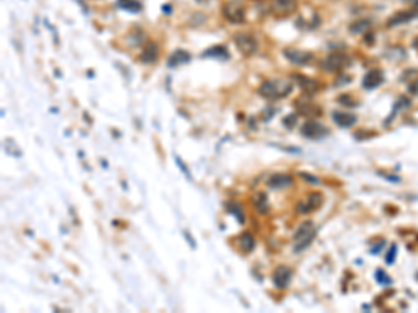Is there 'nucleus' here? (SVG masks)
Here are the masks:
<instances>
[{
    "label": "nucleus",
    "mask_w": 418,
    "mask_h": 313,
    "mask_svg": "<svg viewBox=\"0 0 418 313\" xmlns=\"http://www.w3.org/2000/svg\"><path fill=\"white\" fill-rule=\"evenodd\" d=\"M234 43L237 49L247 57L252 56L258 49V43L255 41V38L247 32H239L237 35H234Z\"/></svg>",
    "instance_id": "nucleus-4"
},
{
    "label": "nucleus",
    "mask_w": 418,
    "mask_h": 313,
    "mask_svg": "<svg viewBox=\"0 0 418 313\" xmlns=\"http://www.w3.org/2000/svg\"><path fill=\"white\" fill-rule=\"evenodd\" d=\"M394 252H396V248L393 246L392 249H390V252L388 254V258H386V262H388V263H392L393 262V258H394L393 255H394Z\"/></svg>",
    "instance_id": "nucleus-26"
},
{
    "label": "nucleus",
    "mask_w": 418,
    "mask_h": 313,
    "mask_svg": "<svg viewBox=\"0 0 418 313\" xmlns=\"http://www.w3.org/2000/svg\"><path fill=\"white\" fill-rule=\"evenodd\" d=\"M324 203V198L322 195L317 194H309L307 198L301 199L300 202L297 203V212L301 213V214H308V213H312L314 210L319 209Z\"/></svg>",
    "instance_id": "nucleus-6"
},
{
    "label": "nucleus",
    "mask_w": 418,
    "mask_h": 313,
    "mask_svg": "<svg viewBox=\"0 0 418 313\" xmlns=\"http://www.w3.org/2000/svg\"><path fill=\"white\" fill-rule=\"evenodd\" d=\"M382 81H384V74H382V71H379V70H372V71H369L367 76L364 77V79H362V86H364L365 89H374V88H376V86H379V85L382 84Z\"/></svg>",
    "instance_id": "nucleus-12"
},
{
    "label": "nucleus",
    "mask_w": 418,
    "mask_h": 313,
    "mask_svg": "<svg viewBox=\"0 0 418 313\" xmlns=\"http://www.w3.org/2000/svg\"><path fill=\"white\" fill-rule=\"evenodd\" d=\"M204 57H215V59H229V52L223 46H215L204 53Z\"/></svg>",
    "instance_id": "nucleus-20"
},
{
    "label": "nucleus",
    "mask_w": 418,
    "mask_h": 313,
    "mask_svg": "<svg viewBox=\"0 0 418 313\" xmlns=\"http://www.w3.org/2000/svg\"><path fill=\"white\" fill-rule=\"evenodd\" d=\"M410 92L411 93H418V79L414 82V84L410 85Z\"/></svg>",
    "instance_id": "nucleus-27"
},
{
    "label": "nucleus",
    "mask_w": 418,
    "mask_h": 313,
    "mask_svg": "<svg viewBox=\"0 0 418 313\" xmlns=\"http://www.w3.org/2000/svg\"><path fill=\"white\" fill-rule=\"evenodd\" d=\"M229 210H230V213L236 214V216H237V219L241 221V223L244 221V217H242V213H241V208H240L239 205H230V206H229Z\"/></svg>",
    "instance_id": "nucleus-24"
},
{
    "label": "nucleus",
    "mask_w": 418,
    "mask_h": 313,
    "mask_svg": "<svg viewBox=\"0 0 418 313\" xmlns=\"http://www.w3.org/2000/svg\"><path fill=\"white\" fill-rule=\"evenodd\" d=\"M297 81H299V85L304 91L307 92H315L318 88V84L309 77H297Z\"/></svg>",
    "instance_id": "nucleus-21"
},
{
    "label": "nucleus",
    "mask_w": 418,
    "mask_h": 313,
    "mask_svg": "<svg viewBox=\"0 0 418 313\" xmlns=\"http://www.w3.org/2000/svg\"><path fill=\"white\" fill-rule=\"evenodd\" d=\"M416 1H417V0H416Z\"/></svg>",
    "instance_id": "nucleus-30"
},
{
    "label": "nucleus",
    "mask_w": 418,
    "mask_h": 313,
    "mask_svg": "<svg viewBox=\"0 0 418 313\" xmlns=\"http://www.w3.org/2000/svg\"><path fill=\"white\" fill-rule=\"evenodd\" d=\"M117 6L120 9L131 11V13H138L142 9L141 3L137 1V0H117Z\"/></svg>",
    "instance_id": "nucleus-19"
},
{
    "label": "nucleus",
    "mask_w": 418,
    "mask_h": 313,
    "mask_svg": "<svg viewBox=\"0 0 418 313\" xmlns=\"http://www.w3.org/2000/svg\"><path fill=\"white\" fill-rule=\"evenodd\" d=\"M293 91L292 81L289 79H268L259 86V95L267 99H282Z\"/></svg>",
    "instance_id": "nucleus-1"
},
{
    "label": "nucleus",
    "mask_w": 418,
    "mask_h": 313,
    "mask_svg": "<svg viewBox=\"0 0 418 313\" xmlns=\"http://www.w3.org/2000/svg\"><path fill=\"white\" fill-rule=\"evenodd\" d=\"M223 16L232 24H242L245 21V9L239 0H232L225 4Z\"/></svg>",
    "instance_id": "nucleus-3"
},
{
    "label": "nucleus",
    "mask_w": 418,
    "mask_h": 313,
    "mask_svg": "<svg viewBox=\"0 0 418 313\" xmlns=\"http://www.w3.org/2000/svg\"><path fill=\"white\" fill-rule=\"evenodd\" d=\"M317 235V229L314 226V223L311 220L302 221L299 229L294 231L293 235V249L294 252H302L304 249H307L311 242L314 241V238Z\"/></svg>",
    "instance_id": "nucleus-2"
},
{
    "label": "nucleus",
    "mask_w": 418,
    "mask_h": 313,
    "mask_svg": "<svg viewBox=\"0 0 418 313\" xmlns=\"http://www.w3.org/2000/svg\"><path fill=\"white\" fill-rule=\"evenodd\" d=\"M293 184V178L287 174H275L268 180V185L273 189H282L287 188Z\"/></svg>",
    "instance_id": "nucleus-13"
},
{
    "label": "nucleus",
    "mask_w": 418,
    "mask_h": 313,
    "mask_svg": "<svg viewBox=\"0 0 418 313\" xmlns=\"http://www.w3.org/2000/svg\"><path fill=\"white\" fill-rule=\"evenodd\" d=\"M254 206H255V209H257V212L259 214H267L269 212V209H270L267 194L258 192V194L255 195L254 196Z\"/></svg>",
    "instance_id": "nucleus-16"
},
{
    "label": "nucleus",
    "mask_w": 418,
    "mask_h": 313,
    "mask_svg": "<svg viewBox=\"0 0 418 313\" xmlns=\"http://www.w3.org/2000/svg\"><path fill=\"white\" fill-rule=\"evenodd\" d=\"M299 109L302 114L305 116H317L319 114V109L314 104H309V103H304V104H299Z\"/></svg>",
    "instance_id": "nucleus-23"
},
{
    "label": "nucleus",
    "mask_w": 418,
    "mask_h": 313,
    "mask_svg": "<svg viewBox=\"0 0 418 313\" xmlns=\"http://www.w3.org/2000/svg\"><path fill=\"white\" fill-rule=\"evenodd\" d=\"M158 46L155 43H148L141 53V60L144 63H153L158 59Z\"/></svg>",
    "instance_id": "nucleus-17"
},
{
    "label": "nucleus",
    "mask_w": 418,
    "mask_h": 313,
    "mask_svg": "<svg viewBox=\"0 0 418 313\" xmlns=\"http://www.w3.org/2000/svg\"><path fill=\"white\" fill-rule=\"evenodd\" d=\"M333 120L334 123L337 126H340L343 128H349L351 126L356 124L357 121V117L351 113H344V111H334L333 113Z\"/></svg>",
    "instance_id": "nucleus-14"
},
{
    "label": "nucleus",
    "mask_w": 418,
    "mask_h": 313,
    "mask_svg": "<svg viewBox=\"0 0 418 313\" xmlns=\"http://www.w3.org/2000/svg\"><path fill=\"white\" fill-rule=\"evenodd\" d=\"M239 244H240V249L245 254H250L251 251H254V248H255V241H254V237L251 235L250 233H242L239 238Z\"/></svg>",
    "instance_id": "nucleus-18"
},
{
    "label": "nucleus",
    "mask_w": 418,
    "mask_h": 313,
    "mask_svg": "<svg viewBox=\"0 0 418 313\" xmlns=\"http://www.w3.org/2000/svg\"><path fill=\"white\" fill-rule=\"evenodd\" d=\"M300 176L301 177H304L305 181H309V183H312V184H318V183H319V180H318V178L312 177V176H309V174H305V173H301Z\"/></svg>",
    "instance_id": "nucleus-25"
},
{
    "label": "nucleus",
    "mask_w": 418,
    "mask_h": 313,
    "mask_svg": "<svg viewBox=\"0 0 418 313\" xmlns=\"http://www.w3.org/2000/svg\"><path fill=\"white\" fill-rule=\"evenodd\" d=\"M350 57L344 53H332L322 61V68L329 73L340 71L350 64Z\"/></svg>",
    "instance_id": "nucleus-5"
},
{
    "label": "nucleus",
    "mask_w": 418,
    "mask_h": 313,
    "mask_svg": "<svg viewBox=\"0 0 418 313\" xmlns=\"http://www.w3.org/2000/svg\"><path fill=\"white\" fill-rule=\"evenodd\" d=\"M198 1H207V0H198Z\"/></svg>",
    "instance_id": "nucleus-29"
},
{
    "label": "nucleus",
    "mask_w": 418,
    "mask_h": 313,
    "mask_svg": "<svg viewBox=\"0 0 418 313\" xmlns=\"http://www.w3.org/2000/svg\"><path fill=\"white\" fill-rule=\"evenodd\" d=\"M191 59L190 53L184 51H176L175 53H172V56L167 60V64L169 67H177L180 64H184V63H188Z\"/></svg>",
    "instance_id": "nucleus-15"
},
{
    "label": "nucleus",
    "mask_w": 418,
    "mask_h": 313,
    "mask_svg": "<svg viewBox=\"0 0 418 313\" xmlns=\"http://www.w3.org/2000/svg\"><path fill=\"white\" fill-rule=\"evenodd\" d=\"M286 59L290 60L294 64H307L312 60V54L309 52L299 51V49H286L283 52Z\"/></svg>",
    "instance_id": "nucleus-11"
},
{
    "label": "nucleus",
    "mask_w": 418,
    "mask_h": 313,
    "mask_svg": "<svg viewBox=\"0 0 418 313\" xmlns=\"http://www.w3.org/2000/svg\"><path fill=\"white\" fill-rule=\"evenodd\" d=\"M371 26L369 21L368 20H358V21H354L350 26V31L354 32V34H362L365 32L368 28Z\"/></svg>",
    "instance_id": "nucleus-22"
},
{
    "label": "nucleus",
    "mask_w": 418,
    "mask_h": 313,
    "mask_svg": "<svg viewBox=\"0 0 418 313\" xmlns=\"http://www.w3.org/2000/svg\"><path fill=\"white\" fill-rule=\"evenodd\" d=\"M269 6L276 16H289L297 7V0H269Z\"/></svg>",
    "instance_id": "nucleus-8"
},
{
    "label": "nucleus",
    "mask_w": 418,
    "mask_h": 313,
    "mask_svg": "<svg viewBox=\"0 0 418 313\" xmlns=\"http://www.w3.org/2000/svg\"><path fill=\"white\" fill-rule=\"evenodd\" d=\"M418 17V11L416 10H403V11H397L396 14H393L392 17L388 20V26H397L401 24L410 23L411 20H414Z\"/></svg>",
    "instance_id": "nucleus-10"
},
{
    "label": "nucleus",
    "mask_w": 418,
    "mask_h": 313,
    "mask_svg": "<svg viewBox=\"0 0 418 313\" xmlns=\"http://www.w3.org/2000/svg\"><path fill=\"white\" fill-rule=\"evenodd\" d=\"M293 271L287 266H279L273 273V284L277 288H286L292 281Z\"/></svg>",
    "instance_id": "nucleus-9"
},
{
    "label": "nucleus",
    "mask_w": 418,
    "mask_h": 313,
    "mask_svg": "<svg viewBox=\"0 0 418 313\" xmlns=\"http://www.w3.org/2000/svg\"><path fill=\"white\" fill-rule=\"evenodd\" d=\"M301 134L309 139H321L328 135V128L318 121H308L301 128Z\"/></svg>",
    "instance_id": "nucleus-7"
},
{
    "label": "nucleus",
    "mask_w": 418,
    "mask_h": 313,
    "mask_svg": "<svg viewBox=\"0 0 418 313\" xmlns=\"http://www.w3.org/2000/svg\"><path fill=\"white\" fill-rule=\"evenodd\" d=\"M414 48H416V49H418V38H416V39H414Z\"/></svg>",
    "instance_id": "nucleus-28"
}]
</instances>
